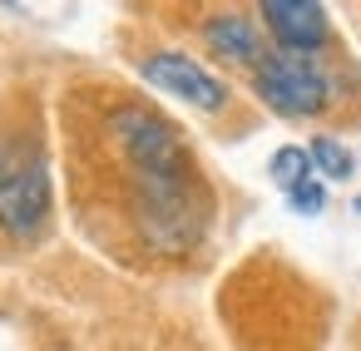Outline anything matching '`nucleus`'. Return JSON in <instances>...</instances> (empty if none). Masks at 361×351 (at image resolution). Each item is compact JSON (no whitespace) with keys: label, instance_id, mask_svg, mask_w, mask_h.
<instances>
[{"label":"nucleus","instance_id":"f257e3e1","mask_svg":"<svg viewBox=\"0 0 361 351\" xmlns=\"http://www.w3.org/2000/svg\"><path fill=\"white\" fill-rule=\"evenodd\" d=\"M134 213L139 233L159 252H188L208 228V188L198 168L169 173V178H134Z\"/></svg>","mask_w":361,"mask_h":351},{"label":"nucleus","instance_id":"0eeeda50","mask_svg":"<svg viewBox=\"0 0 361 351\" xmlns=\"http://www.w3.org/2000/svg\"><path fill=\"white\" fill-rule=\"evenodd\" d=\"M203 40H208L213 55H223L228 65H252V70H257V60L267 55L257 25H252L247 16H213V20L203 25Z\"/></svg>","mask_w":361,"mask_h":351},{"label":"nucleus","instance_id":"6e6552de","mask_svg":"<svg viewBox=\"0 0 361 351\" xmlns=\"http://www.w3.org/2000/svg\"><path fill=\"white\" fill-rule=\"evenodd\" d=\"M272 178L287 188L292 208H302V213H322L326 193H322V173L312 168L307 149H277V159H272Z\"/></svg>","mask_w":361,"mask_h":351},{"label":"nucleus","instance_id":"39448f33","mask_svg":"<svg viewBox=\"0 0 361 351\" xmlns=\"http://www.w3.org/2000/svg\"><path fill=\"white\" fill-rule=\"evenodd\" d=\"M144 80L159 85V90H169V94H178V99L193 104V109H223V99H228L223 80H218L213 70H203L198 60L178 55V50L149 55V60H144Z\"/></svg>","mask_w":361,"mask_h":351},{"label":"nucleus","instance_id":"20e7f679","mask_svg":"<svg viewBox=\"0 0 361 351\" xmlns=\"http://www.w3.org/2000/svg\"><path fill=\"white\" fill-rule=\"evenodd\" d=\"M252 85L277 114H292V119H312L331 104V75L312 65V55L267 50L252 70Z\"/></svg>","mask_w":361,"mask_h":351},{"label":"nucleus","instance_id":"423d86ee","mask_svg":"<svg viewBox=\"0 0 361 351\" xmlns=\"http://www.w3.org/2000/svg\"><path fill=\"white\" fill-rule=\"evenodd\" d=\"M262 25L277 40V50H287V55H312V50H322L331 40V20H326L322 6H312V0H267Z\"/></svg>","mask_w":361,"mask_h":351},{"label":"nucleus","instance_id":"7ed1b4c3","mask_svg":"<svg viewBox=\"0 0 361 351\" xmlns=\"http://www.w3.org/2000/svg\"><path fill=\"white\" fill-rule=\"evenodd\" d=\"M109 129H114V144H119L124 164L134 168V178H169V173H188L193 168L183 134L164 114H154L144 104H124Z\"/></svg>","mask_w":361,"mask_h":351},{"label":"nucleus","instance_id":"f03ea898","mask_svg":"<svg viewBox=\"0 0 361 351\" xmlns=\"http://www.w3.org/2000/svg\"><path fill=\"white\" fill-rule=\"evenodd\" d=\"M50 218V173L45 159L11 139L0 144V228L11 238H35Z\"/></svg>","mask_w":361,"mask_h":351},{"label":"nucleus","instance_id":"1a4fd4ad","mask_svg":"<svg viewBox=\"0 0 361 351\" xmlns=\"http://www.w3.org/2000/svg\"><path fill=\"white\" fill-rule=\"evenodd\" d=\"M307 159L322 178H351V154L336 144V139H312L307 144Z\"/></svg>","mask_w":361,"mask_h":351}]
</instances>
